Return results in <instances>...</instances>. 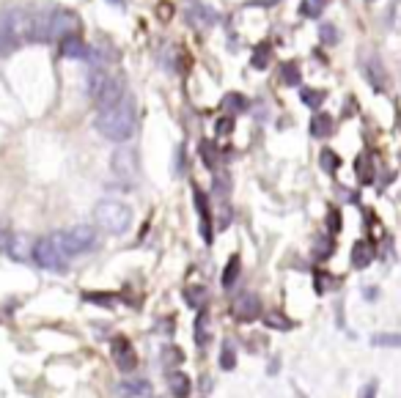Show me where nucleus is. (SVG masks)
Segmentation results:
<instances>
[{"label": "nucleus", "instance_id": "9d476101", "mask_svg": "<svg viewBox=\"0 0 401 398\" xmlns=\"http://www.w3.org/2000/svg\"><path fill=\"white\" fill-rule=\"evenodd\" d=\"M30 239L25 236V233H11L8 236V242H6V253L14 258V261H19V264H28V258H30Z\"/></svg>", "mask_w": 401, "mask_h": 398}, {"label": "nucleus", "instance_id": "f8f14e48", "mask_svg": "<svg viewBox=\"0 0 401 398\" xmlns=\"http://www.w3.org/2000/svg\"><path fill=\"white\" fill-rule=\"evenodd\" d=\"M308 129H311L313 138H330L333 135V116L325 113V110H316L311 116V127Z\"/></svg>", "mask_w": 401, "mask_h": 398}, {"label": "nucleus", "instance_id": "6e6552de", "mask_svg": "<svg viewBox=\"0 0 401 398\" xmlns=\"http://www.w3.org/2000/svg\"><path fill=\"white\" fill-rule=\"evenodd\" d=\"M113 360H116V366H119L124 374H132V371L138 368V355H135L132 344H130L127 338H121V335L113 341Z\"/></svg>", "mask_w": 401, "mask_h": 398}, {"label": "nucleus", "instance_id": "cd10ccee", "mask_svg": "<svg viewBox=\"0 0 401 398\" xmlns=\"http://www.w3.org/2000/svg\"><path fill=\"white\" fill-rule=\"evenodd\" d=\"M264 322H267V327H275V330H289V327H291V322H289L286 316H280L278 311L267 313V316H264Z\"/></svg>", "mask_w": 401, "mask_h": 398}, {"label": "nucleus", "instance_id": "f3484780", "mask_svg": "<svg viewBox=\"0 0 401 398\" xmlns=\"http://www.w3.org/2000/svg\"><path fill=\"white\" fill-rule=\"evenodd\" d=\"M239 272H242V264H239V255H231L225 269H223V289H231L236 280H239Z\"/></svg>", "mask_w": 401, "mask_h": 398}, {"label": "nucleus", "instance_id": "a878e982", "mask_svg": "<svg viewBox=\"0 0 401 398\" xmlns=\"http://www.w3.org/2000/svg\"><path fill=\"white\" fill-rule=\"evenodd\" d=\"M206 341H209V319H206V313H200L196 322V344L203 346Z\"/></svg>", "mask_w": 401, "mask_h": 398}, {"label": "nucleus", "instance_id": "0eeeda50", "mask_svg": "<svg viewBox=\"0 0 401 398\" xmlns=\"http://www.w3.org/2000/svg\"><path fill=\"white\" fill-rule=\"evenodd\" d=\"M185 17H187V22L196 25V28H209V25L217 22V11H214L209 3H200V0H187Z\"/></svg>", "mask_w": 401, "mask_h": 398}, {"label": "nucleus", "instance_id": "bb28decb", "mask_svg": "<svg viewBox=\"0 0 401 398\" xmlns=\"http://www.w3.org/2000/svg\"><path fill=\"white\" fill-rule=\"evenodd\" d=\"M330 253H333V239L330 236H319L316 244H313V255L316 258H327Z\"/></svg>", "mask_w": 401, "mask_h": 398}, {"label": "nucleus", "instance_id": "c85d7f7f", "mask_svg": "<svg viewBox=\"0 0 401 398\" xmlns=\"http://www.w3.org/2000/svg\"><path fill=\"white\" fill-rule=\"evenodd\" d=\"M319 36H322L325 44H336V41H338V30H336L333 22H325V25L319 28Z\"/></svg>", "mask_w": 401, "mask_h": 398}, {"label": "nucleus", "instance_id": "7c9ffc66", "mask_svg": "<svg viewBox=\"0 0 401 398\" xmlns=\"http://www.w3.org/2000/svg\"><path fill=\"white\" fill-rule=\"evenodd\" d=\"M283 80L291 83V85H300V69H297V63H286L283 66Z\"/></svg>", "mask_w": 401, "mask_h": 398}, {"label": "nucleus", "instance_id": "a211bd4d", "mask_svg": "<svg viewBox=\"0 0 401 398\" xmlns=\"http://www.w3.org/2000/svg\"><path fill=\"white\" fill-rule=\"evenodd\" d=\"M325 8H327V0H302L300 3V14L308 17V19H316Z\"/></svg>", "mask_w": 401, "mask_h": 398}, {"label": "nucleus", "instance_id": "dca6fc26", "mask_svg": "<svg viewBox=\"0 0 401 398\" xmlns=\"http://www.w3.org/2000/svg\"><path fill=\"white\" fill-rule=\"evenodd\" d=\"M116 390H119V396L121 398H135V396L149 393V382H146V379H130V382H121Z\"/></svg>", "mask_w": 401, "mask_h": 398}, {"label": "nucleus", "instance_id": "72a5a7b5", "mask_svg": "<svg viewBox=\"0 0 401 398\" xmlns=\"http://www.w3.org/2000/svg\"><path fill=\"white\" fill-rule=\"evenodd\" d=\"M355 168L360 171V176H363V182H371V165H369V160H366V157H360V160L355 163Z\"/></svg>", "mask_w": 401, "mask_h": 398}, {"label": "nucleus", "instance_id": "39448f33", "mask_svg": "<svg viewBox=\"0 0 401 398\" xmlns=\"http://www.w3.org/2000/svg\"><path fill=\"white\" fill-rule=\"evenodd\" d=\"M33 261L47 269V272H66V253L61 250V244L55 242V236H47V239H39L30 250Z\"/></svg>", "mask_w": 401, "mask_h": 398}, {"label": "nucleus", "instance_id": "393cba45", "mask_svg": "<svg viewBox=\"0 0 401 398\" xmlns=\"http://www.w3.org/2000/svg\"><path fill=\"white\" fill-rule=\"evenodd\" d=\"M200 160H203L209 168H214V165H217V149H214V143H212V140H203V143H200Z\"/></svg>", "mask_w": 401, "mask_h": 398}, {"label": "nucleus", "instance_id": "2f4dec72", "mask_svg": "<svg viewBox=\"0 0 401 398\" xmlns=\"http://www.w3.org/2000/svg\"><path fill=\"white\" fill-rule=\"evenodd\" d=\"M220 366H223L225 371H231V368L236 366V355H234V349H231V346H225V349H223V355H220Z\"/></svg>", "mask_w": 401, "mask_h": 398}, {"label": "nucleus", "instance_id": "4be33fe9", "mask_svg": "<svg viewBox=\"0 0 401 398\" xmlns=\"http://www.w3.org/2000/svg\"><path fill=\"white\" fill-rule=\"evenodd\" d=\"M319 165H322V168H325L327 174H336L341 163H338V154H336L333 149H325V151L319 154Z\"/></svg>", "mask_w": 401, "mask_h": 398}, {"label": "nucleus", "instance_id": "c756f323", "mask_svg": "<svg viewBox=\"0 0 401 398\" xmlns=\"http://www.w3.org/2000/svg\"><path fill=\"white\" fill-rule=\"evenodd\" d=\"M214 132H217V138H228V135L234 132V116H228V118H220V121L214 124Z\"/></svg>", "mask_w": 401, "mask_h": 398}, {"label": "nucleus", "instance_id": "4c0bfd02", "mask_svg": "<svg viewBox=\"0 0 401 398\" xmlns=\"http://www.w3.org/2000/svg\"><path fill=\"white\" fill-rule=\"evenodd\" d=\"M369 3H374V0H369Z\"/></svg>", "mask_w": 401, "mask_h": 398}, {"label": "nucleus", "instance_id": "5701e85b", "mask_svg": "<svg viewBox=\"0 0 401 398\" xmlns=\"http://www.w3.org/2000/svg\"><path fill=\"white\" fill-rule=\"evenodd\" d=\"M185 360V355L176 349V346H165V352H163V366L171 371V368H176L179 363Z\"/></svg>", "mask_w": 401, "mask_h": 398}, {"label": "nucleus", "instance_id": "4468645a", "mask_svg": "<svg viewBox=\"0 0 401 398\" xmlns=\"http://www.w3.org/2000/svg\"><path fill=\"white\" fill-rule=\"evenodd\" d=\"M168 388H171L174 398H190V379H187L182 371H174V368H171V374H168Z\"/></svg>", "mask_w": 401, "mask_h": 398}, {"label": "nucleus", "instance_id": "423d86ee", "mask_svg": "<svg viewBox=\"0 0 401 398\" xmlns=\"http://www.w3.org/2000/svg\"><path fill=\"white\" fill-rule=\"evenodd\" d=\"M110 171L116 176V182H121L124 187H135L138 185V154L127 146L116 149L110 154Z\"/></svg>", "mask_w": 401, "mask_h": 398}, {"label": "nucleus", "instance_id": "412c9836", "mask_svg": "<svg viewBox=\"0 0 401 398\" xmlns=\"http://www.w3.org/2000/svg\"><path fill=\"white\" fill-rule=\"evenodd\" d=\"M269 55H272L269 44H258V47H256V52H253V58H250L253 69H264V66L269 63Z\"/></svg>", "mask_w": 401, "mask_h": 398}, {"label": "nucleus", "instance_id": "ddd939ff", "mask_svg": "<svg viewBox=\"0 0 401 398\" xmlns=\"http://www.w3.org/2000/svg\"><path fill=\"white\" fill-rule=\"evenodd\" d=\"M374 244L371 242H358L355 247H352V266L355 269H366L371 261H374Z\"/></svg>", "mask_w": 401, "mask_h": 398}, {"label": "nucleus", "instance_id": "6ab92c4d", "mask_svg": "<svg viewBox=\"0 0 401 398\" xmlns=\"http://www.w3.org/2000/svg\"><path fill=\"white\" fill-rule=\"evenodd\" d=\"M245 107H247L245 96H239V94H225V99H223V110H225L228 116H234V113H242Z\"/></svg>", "mask_w": 401, "mask_h": 398}, {"label": "nucleus", "instance_id": "f03ea898", "mask_svg": "<svg viewBox=\"0 0 401 398\" xmlns=\"http://www.w3.org/2000/svg\"><path fill=\"white\" fill-rule=\"evenodd\" d=\"M94 220H96V225H99L105 233L121 236V233H127L130 225H132V209H130L127 203H121V200L105 198L96 203Z\"/></svg>", "mask_w": 401, "mask_h": 398}, {"label": "nucleus", "instance_id": "473e14b6", "mask_svg": "<svg viewBox=\"0 0 401 398\" xmlns=\"http://www.w3.org/2000/svg\"><path fill=\"white\" fill-rule=\"evenodd\" d=\"M371 344H374V346H399L401 338L399 335H374Z\"/></svg>", "mask_w": 401, "mask_h": 398}, {"label": "nucleus", "instance_id": "9b49d317", "mask_svg": "<svg viewBox=\"0 0 401 398\" xmlns=\"http://www.w3.org/2000/svg\"><path fill=\"white\" fill-rule=\"evenodd\" d=\"M58 41H61V55H63V58L83 61V58H88V55H91L88 44H85L83 39H77L74 33H69V36H63V39H58Z\"/></svg>", "mask_w": 401, "mask_h": 398}, {"label": "nucleus", "instance_id": "1a4fd4ad", "mask_svg": "<svg viewBox=\"0 0 401 398\" xmlns=\"http://www.w3.org/2000/svg\"><path fill=\"white\" fill-rule=\"evenodd\" d=\"M258 311H261V305H258V297L256 294H239L234 300V305H231V313L239 322H253L258 316Z\"/></svg>", "mask_w": 401, "mask_h": 398}, {"label": "nucleus", "instance_id": "7ed1b4c3", "mask_svg": "<svg viewBox=\"0 0 401 398\" xmlns=\"http://www.w3.org/2000/svg\"><path fill=\"white\" fill-rule=\"evenodd\" d=\"M88 96L96 102V107H110L124 99V85L105 69H88Z\"/></svg>", "mask_w": 401, "mask_h": 398}, {"label": "nucleus", "instance_id": "2eb2a0df", "mask_svg": "<svg viewBox=\"0 0 401 398\" xmlns=\"http://www.w3.org/2000/svg\"><path fill=\"white\" fill-rule=\"evenodd\" d=\"M196 206L200 211V233H203V242H212V217H209V206L206 198L200 196V190H196Z\"/></svg>", "mask_w": 401, "mask_h": 398}, {"label": "nucleus", "instance_id": "b1692460", "mask_svg": "<svg viewBox=\"0 0 401 398\" xmlns=\"http://www.w3.org/2000/svg\"><path fill=\"white\" fill-rule=\"evenodd\" d=\"M325 99H327V94L319 91V88H305V91H302V102H305L308 107H319Z\"/></svg>", "mask_w": 401, "mask_h": 398}, {"label": "nucleus", "instance_id": "e433bc0d", "mask_svg": "<svg viewBox=\"0 0 401 398\" xmlns=\"http://www.w3.org/2000/svg\"><path fill=\"white\" fill-rule=\"evenodd\" d=\"M363 398H374V385H369V388H366V396Z\"/></svg>", "mask_w": 401, "mask_h": 398}, {"label": "nucleus", "instance_id": "20e7f679", "mask_svg": "<svg viewBox=\"0 0 401 398\" xmlns=\"http://www.w3.org/2000/svg\"><path fill=\"white\" fill-rule=\"evenodd\" d=\"M55 242L61 244V250L66 255H80V253H88V250L96 247V231L91 225L80 222V225H72L63 233H55Z\"/></svg>", "mask_w": 401, "mask_h": 398}, {"label": "nucleus", "instance_id": "aec40b11", "mask_svg": "<svg viewBox=\"0 0 401 398\" xmlns=\"http://www.w3.org/2000/svg\"><path fill=\"white\" fill-rule=\"evenodd\" d=\"M185 300H187L190 308H200L203 300H206V289L203 286H187L185 289Z\"/></svg>", "mask_w": 401, "mask_h": 398}, {"label": "nucleus", "instance_id": "f704fd0d", "mask_svg": "<svg viewBox=\"0 0 401 398\" xmlns=\"http://www.w3.org/2000/svg\"><path fill=\"white\" fill-rule=\"evenodd\" d=\"M330 231H341V214L330 211Z\"/></svg>", "mask_w": 401, "mask_h": 398}, {"label": "nucleus", "instance_id": "f257e3e1", "mask_svg": "<svg viewBox=\"0 0 401 398\" xmlns=\"http://www.w3.org/2000/svg\"><path fill=\"white\" fill-rule=\"evenodd\" d=\"M94 127L102 138H107L113 143H124L135 132V107L127 99H121L119 105H110V107H99Z\"/></svg>", "mask_w": 401, "mask_h": 398}, {"label": "nucleus", "instance_id": "c9c22d12", "mask_svg": "<svg viewBox=\"0 0 401 398\" xmlns=\"http://www.w3.org/2000/svg\"><path fill=\"white\" fill-rule=\"evenodd\" d=\"M278 0H250L247 6H275Z\"/></svg>", "mask_w": 401, "mask_h": 398}]
</instances>
